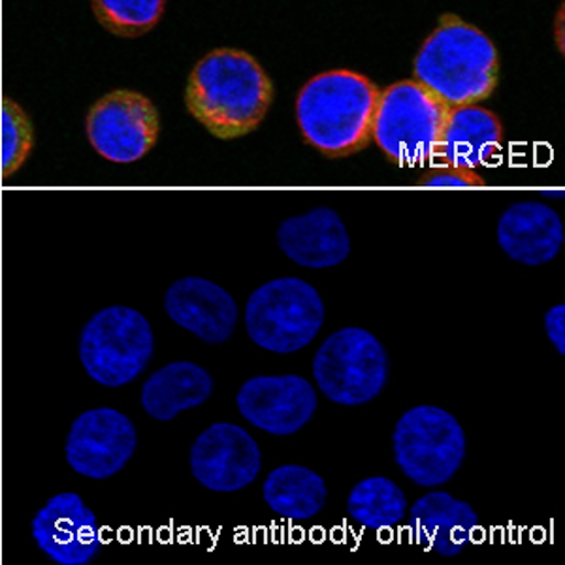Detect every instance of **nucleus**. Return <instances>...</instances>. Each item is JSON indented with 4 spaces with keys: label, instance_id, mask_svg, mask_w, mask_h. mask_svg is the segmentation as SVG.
<instances>
[{
    "label": "nucleus",
    "instance_id": "nucleus-17",
    "mask_svg": "<svg viewBox=\"0 0 565 565\" xmlns=\"http://www.w3.org/2000/svg\"><path fill=\"white\" fill-rule=\"evenodd\" d=\"M477 526L479 516L473 508L447 492L423 495L409 511V527L418 545L441 556L462 553L473 540Z\"/></svg>",
    "mask_w": 565,
    "mask_h": 565
},
{
    "label": "nucleus",
    "instance_id": "nucleus-19",
    "mask_svg": "<svg viewBox=\"0 0 565 565\" xmlns=\"http://www.w3.org/2000/svg\"><path fill=\"white\" fill-rule=\"evenodd\" d=\"M213 392L212 375L194 362H172L154 372L141 386V407L161 423L204 404Z\"/></svg>",
    "mask_w": 565,
    "mask_h": 565
},
{
    "label": "nucleus",
    "instance_id": "nucleus-14",
    "mask_svg": "<svg viewBox=\"0 0 565 565\" xmlns=\"http://www.w3.org/2000/svg\"><path fill=\"white\" fill-rule=\"evenodd\" d=\"M167 316L210 345L225 343L238 322V306L217 282L183 277L164 295Z\"/></svg>",
    "mask_w": 565,
    "mask_h": 565
},
{
    "label": "nucleus",
    "instance_id": "nucleus-18",
    "mask_svg": "<svg viewBox=\"0 0 565 565\" xmlns=\"http://www.w3.org/2000/svg\"><path fill=\"white\" fill-rule=\"evenodd\" d=\"M501 140L503 129L500 119L490 109L479 104L450 108L441 151L434 167L449 164L471 170L484 167L500 154Z\"/></svg>",
    "mask_w": 565,
    "mask_h": 565
},
{
    "label": "nucleus",
    "instance_id": "nucleus-13",
    "mask_svg": "<svg viewBox=\"0 0 565 565\" xmlns=\"http://www.w3.org/2000/svg\"><path fill=\"white\" fill-rule=\"evenodd\" d=\"M31 527L40 551L58 565L90 564L100 548L97 516L74 492L53 495Z\"/></svg>",
    "mask_w": 565,
    "mask_h": 565
},
{
    "label": "nucleus",
    "instance_id": "nucleus-10",
    "mask_svg": "<svg viewBox=\"0 0 565 565\" xmlns=\"http://www.w3.org/2000/svg\"><path fill=\"white\" fill-rule=\"evenodd\" d=\"M138 447V431L127 415L98 407L79 415L66 437V462L77 476L103 481L119 473Z\"/></svg>",
    "mask_w": 565,
    "mask_h": 565
},
{
    "label": "nucleus",
    "instance_id": "nucleus-15",
    "mask_svg": "<svg viewBox=\"0 0 565 565\" xmlns=\"http://www.w3.org/2000/svg\"><path fill=\"white\" fill-rule=\"evenodd\" d=\"M277 244L292 263L313 270L338 266L351 253L348 228L332 207H316L282 221Z\"/></svg>",
    "mask_w": 565,
    "mask_h": 565
},
{
    "label": "nucleus",
    "instance_id": "nucleus-16",
    "mask_svg": "<svg viewBox=\"0 0 565 565\" xmlns=\"http://www.w3.org/2000/svg\"><path fill=\"white\" fill-rule=\"evenodd\" d=\"M564 225L553 207L541 202L509 206L498 223V244L509 258L526 266H541L558 257L564 245Z\"/></svg>",
    "mask_w": 565,
    "mask_h": 565
},
{
    "label": "nucleus",
    "instance_id": "nucleus-7",
    "mask_svg": "<svg viewBox=\"0 0 565 565\" xmlns=\"http://www.w3.org/2000/svg\"><path fill=\"white\" fill-rule=\"evenodd\" d=\"M392 444L402 473L426 489L441 487L457 476L468 450L460 423L436 405H418L404 413Z\"/></svg>",
    "mask_w": 565,
    "mask_h": 565
},
{
    "label": "nucleus",
    "instance_id": "nucleus-20",
    "mask_svg": "<svg viewBox=\"0 0 565 565\" xmlns=\"http://www.w3.org/2000/svg\"><path fill=\"white\" fill-rule=\"evenodd\" d=\"M264 501L274 513L289 521H309L327 503V484L313 469L281 466L274 469L263 487Z\"/></svg>",
    "mask_w": 565,
    "mask_h": 565
},
{
    "label": "nucleus",
    "instance_id": "nucleus-2",
    "mask_svg": "<svg viewBox=\"0 0 565 565\" xmlns=\"http://www.w3.org/2000/svg\"><path fill=\"white\" fill-rule=\"evenodd\" d=\"M380 95V87L359 72L330 71L311 77L296 98L303 140L330 159L366 149Z\"/></svg>",
    "mask_w": 565,
    "mask_h": 565
},
{
    "label": "nucleus",
    "instance_id": "nucleus-21",
    "mask_svg": "<svg viewBox=\"0 0 565 565\" xmlns=\"http://www.w3.org/2000/svg\"><path fill=\"white\" fill-rule=\"evenodd\" d=\"M348 511L356 524L373 532L398 526L407 514V498L386 477H367L356 482L348 500Z\"/></svg>",
    "mask_w": 565,
    "mask_h": 565
},
{
    "label": "nucleus",
    "instance_id": "nucleus-12",
    "mask_svg": "<svg viewBox=\"0 0 565 565\" xmlns=\"http://www.w3.org/2000/svg\"><path fill=\"white\" fill-rule=\"evenodd\" d=\"M236 405L247 423L271 436H292L313 418L319 399L298 375H258L239 388Z\"/></svg>",
    "mask_w": 565,
    "mask_h": 565
},
{
    "label": "nucleus",
    "instance_id": "nucleus-9",
    "mask_svg": "<svg viewBox=\"0 0 565 565\" xmlns=\"http://www.w3.org/2000/svg\"><path fill=\"white\" fill-rule=\"evenodd\" d=\"M85 135L90 148L106 161L132 164L157 146L161 116L140 90L114 89L90 106Z\"/></svg>",
    "mask_w": 565,
    "mask_h": 565
},
{
    "label": "nucleus",
    "instance_id": "nucleus-4",
    "mask_svg": "<svg viewBox=\"0 0 565 565\" xmlns=\"http://www.w3.org/2000/svg\"><path fill=\"white\" fill-rule=\"evenodd\" d=\"M450 108L415 79L381 90L372 141L399 167L436 164Z\"/></svg>",
    "mask_w": 565,
    "mask_h": 565
},
{
    "label": "nucleus",
    "instance_id": "nucleus-3",
    "mask_svg": "<svg viewBox=\"0 0 565 565\" xmlns=\"http://www.w3.org/2000/svg\"><path fill=\"white\" fill-rule=\"evenodd\" d=\"M415 82L449 108L481 104L500 79V55L481 29L444 13L415 58Z\"/></svg>",
    "mask_w": 565,
    "mask_h": 565
},
{
    "label": "nucleus",
    "instance_id": "nucleus-24",
    "mask_svg": "<svg viewBox=\"0 0 565 565\" xmlns=\"http://www.w3.org/2000/svg\"><path fill=\"white\" fill-rule=\"evenodd\" d=\"M423 186H439V189H479L487 186V181L471 168L449 167L439 164L418 181Z\"/></svg>",
    "mask_w": 565,
    "mask_h": 565
},
{
    "label": "nucleus",
    "instance_id": "nucleus-23",
    "mask_svg": "<svg viewBox=\"0 0 565 565\" xmlns=\"http://www.w3.org/2000/svg\"><path fill=\"white\" fill-rule=\"evenodd\" d=\"M36 132L31 117L13 98H2L0 106V175L10 180L25 167L33 154Z\"/></svg>",
    "mask_w": 565,
    "mask_h": 565
},
{
    "label": "nucleus",
    "instance_id": "nucleus-11",
    "mask_svg": "<svg viewBox=\"0 0 565 565\" xmlns=\"http://www.w3.org/2000/svg\"><path fill=\"white\" fill-rule=\"evenodd\" d=\"M263 455L242 426L218 423L202 431L191 447V471L213 492H238L257 479Z\"/></svg>",
    "mask_w": 565,
    "mask_h": 565
},
{
    "label": "nucleus",
    "instance_id": "nucleus-22",
    "mask_svg": "<svg viewBox=\"0 0 565 565\" xmlns=\"http://www.w3.org/2000/svg\"><path fill=\"white\" fill-rule=\"evenodd\" d=\"M164 8L167 0H90L98 25L119 39H138L153 31Z\"/></svg>",
    "mask_w": 565,
    "mask_h": 565
},
{
    "label": "nucleus",
    "instance_id": "nucleus-25",
    "mask_svg": "<svg viewBox=\"0 0 565 565\" xmlns=\"http://www.w3.org/2000/svg\"><path fill=\"white\" fill-rule=\"evenodd\" d=\"M545 332L559 354H565V306H554L545 316Z\"/></svg>",
    "mask_w": 565,
    "mask_h": 565
},
{
    "label": "nucleus",
    "instance_id": "nucleus-6",
    "mask_svg": "<svg viewBox=\"0 0 565 565\" xmlns=\"http://www.w3.org/2000/svg\"><path fill=\"white\" fill-rule=\"evenodd\" d=\"M153 328L140 311L125 306L100 309L79 338V359L98 385H129L153 359Z\"/></svg>",
    "mask_w": 565,
    "mask_h": 565
},
{
    "label": "nucleus",
    "instance_id": "nucleus-5",
    "mask_svg": "<svg viewBox=\"0 0 565 565\" xmlns=\"http://www.w3.org/2000/svg\"><path fill=\"white\" fill-rule=\"evenodd\" d=\"M324 322V303L309 282L281 277L258 287L245 306V328L258 348L289 354L308 348Z\"/></svg>",
    "mask_w": 565,
    "mask_h": 565
},
{
    "label": "nucleus",
    "instance_id": "nucleus-1",
    "mask_svg": "<svg viewBox=\"0 0 565 565\" xmlns=\"http://www.w3.org/2000/svg\"><path fill=\"white\" fill-rule=\"evenodd\" d=\"M271 103L270 76L242 50L207 53L186 79V111L218 140H236L257 130Z\"/></svg>",
    "mask_w": 565,
    "mask_h": 565
},
{
    "label": "nucleus",
    "instance_id": "nucleus-8",
    "mask_svg": "<svg viewBox=\"0 0 565 565\" xmlns=\"http://www.w3.org/2000/svg\"><path fill=\"white\" fill-rule=\"evenodd\" d=\"M319 391L340 405H362L380 396L388 380L385 348L364 328L328 335L313 359Z\"/></svg>",
    "mask_w": 565,
    "mask_h": 565
}]
</instances>
